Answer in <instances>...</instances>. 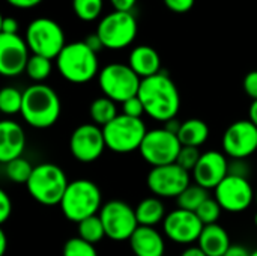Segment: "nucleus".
<instances>
[{"label": "nucleus", "mask_w": 257, "mask_h": 256, "mask_svg": "<svg viewBox=\"0 0 257 256\" xmlns=\"http://www.w3.org/2000/svg\"><path fill=\"white\" fill-rule=\"evenodd\" d=\"M69 186L65 170L54 163H41L33 167L26 187L32 199L45 207L60 205Z\"/></svg>", "instance_id": "obj_5"}, {"label": "nucleus", "mask_w": 257, "mask_h": 256, "mask_svg": "<svg viewBox=\"0 0 257 256\" xmlns=\"http://www.w3.org/2000/svg\"><path fill=\"white\" fill-rule=\"evenodd\" d=\"M30 48L18 33L0 35V72L5 77H17L27 68V62L32 54Z\"/></svg>", "instance_id": "obj_17"}, {"label": "nucleus", "mask_w": 257, "mask_h": 256, "mask_svg": "<svg viewBox=\"0 0 257 256\" xmlns=\"http://www.w3.org/2000/svg\"><path fill=\"white\" fill-rule=\"evenodd\" d=\"M102 0H72L75 15L83 21H93L102 11Z\"/></svg>", "instance_id": "obj_31"}, {"label": "nucleus", "mask_w": 257, "mask_h": 256, "mask_svg": "<svg viewBox=\"0 0 257 256\" xmlns=\"http://www.w3.org/2000/svg\"><path fill=\"white\" fill-rule=\"evenodd\" d=\"M110 2L114 11H120V12H131V9L137 3V0H110Z\"/></svg>", "instance_id": "obj_40"}, {"label": "nucleus", "mask_w": 257, "mask_h": 256, "mask_svg": "<svg viewBox=\"0 0 257 256\" xmlns=\"http://www.w3.org/2000/svg\"><path fill=\"white\" fill-rule=\"evenodd\" d=\"M254 202H256V205H257V190H256V196H254Z\"/></svg>", "instance_id": "obj_50"}, {"label": "nucleus", "mask_w": 257, "mask_h": 256, "mask_svg": "<svg viewBox=\"0 0 257 256\" xmlns=\"http://www.w3.org/2000/svg\"><path fill=\"white\" fill-rule=\"evenodd\" d=\"M51 71H53L51 59L44 57V56H38V54L30 56V59L27 62V68H26V74L35 83H42L44 80H47L50 77Z\"/></svg>", "instance_id": "obj_29"}, {"label": "nucleus", "mask_w": 257, "mask_h": 256, "mask_svg": "<svg viewBox=\"0 0 257 256\" xmlns=\"http://www.w3.org/2000/svg\"><path fill=\"white\" fill-rule=\"evenodd\" d=\"M181 125H182V122L176 121V118H175V119H170L169 122H166V124H164V128L169 130L170 133H173V134L178 136V133H179V130H181Z\"/></svg>", "instance_id": "obj_44"}, {"label": "nucleus", "mask_w": 257, "mask_h": 256, "mask_svg": "<svg viewBox=\"0 0 257 256\" xmlns=\"http://www.w3.org/2000/svg\"><path fill=\"white\" fill-rule=\"evenodd\" d=\"M102 195L99 187L90 180H75L69 183L60 202L63 216L74 223L99 214L102 208Z\"/></svg>", "instance_id": "obj_3"}, {"label": "nucleus", "mask_w": 257, "mask_h": 256, "mask_svg": "<svg viewBox=\"0 0 257 256\" xmlns=\"http://www.w3.org/2000/svg\"><path fill=\"white\" fill-rule=\"evenodd\" d=\"M89 115H90V119H92V124L104 128L107 124H110L113 119H116L119 115H117V107H116V103L107 97H99V98H95L92 103H90V107H89Z\"/></svg>", "instance_id": "obj_25"}, {"label": "nucleus", "mask_w": 257, "mask_h": 256, "mask_svg": "<svg viewBox=\"0 0 257 256\" xmlns=\"http://www.w3.org/2000/svg\"><path fill=\"white\" fill-rule=\"evenodd\" d=\"M105 148L107 145L102 128L92 122L78 125L69 139V151L72 157L80 163L96 161Z\"/></svg>", "instance_id": "obj_15"}, {"label": "nucleus", "mask_w": 257, "mask_h": 256, "mask_svg": "<svg viewBox=\"0 0 257 256\" xmlns=\"http://www.w3.org/2000/svg\"><path fill=\"white\" fill-rule=\"evenodd\" d=\"M26 149V133L23 127L15 122L5 119L0 122V161L6 164L15 158L23 157Z\"/></svg>", "instance_id": "obj_19"}, {"label": "nucleus", "mask_w": 257, "mask_h": 256, "mask_svg": "<svg viewBox=\"0 0 257 256\" xmlns=\"http://www.w3.org/2000/svg\"><path fill=\"white\" fill-rule=\"evenodd\" d=\"M163 2L170 11H173L176 14H185L194 6L196 0H163Z\"/></svg>", "instance_id": "obj_36"}, {"label": "nucleus", "mask_w": 257, "mask_h": 256, "mask_svg": "<svg viewBox=\"0 0 257 256\" xmlns=\"http://www.w3.org/2000/svg\"><path fill=\"white\" fill-rule=\"evenodd\" d=\"M254 225L257 226V213H256V216H254Z\"/></svg>", "instance_id": "obj_49"}, {"label": "nucleus", "mask_w": 257, "mask_h": 256, "mask_svg": "<svg viewBox=\"0 0 257 256\" xmlns=\"http://www.w3.org/2000/svg\"><path fill=\"white\" fill-rule=\"evenodd\" d=\"M99 219L104 225L107 238L113 241H130L133 234L140 226L136 216V208L123 201H108L99 211Z\"/></svg>", "instance_id": "obj_10"}, {"label": "nucleus", "mask_w": 257, "mask_h": 256, "mask_svg": "<svg viewBox=\"0 0 257 256\" xmlns=\"http://www.w3.org/2000/svg\"><path fill=\"white\" fill-rule=\"evenodd\" d=\"M221 211H223V208L220 207V204H218L215 199L208 198V199L199 207V210L196 211V214H197V217L202 220V223H203L205 226H208V225H215V223H218V219H220V216H221Z\"/></svg>", "instance_id": "obj_32"}, {"label": "nucleus", "mask_w": 257, "mask_h": 256, "mask_svg": "<svg viewBox=\"0 0 257 256\" xmlns=\"http://www.w3.org/2000/svg\"><path fill=\"white\" fill-rule=\"evenodd\" d=\"M23 109V92L17 88L6 86L0 91V110L3 115L14 116L21 113Z\"/></svg>", "instance_id": "obj_30"}, {"label": "nucleus", "mask_w": 257, "mask_h": 256, "mask_svg": "<svg viewBox=\"0 0 257 256\" xmlns=\"http://www.w3.org/2000/svg\"><path fill=\"white\" fill-rule=\"evenodd\" d=\"M33 167L26 158L20 157L15 158L6 164H3V172L6 175V178L15 184H27V181L30 180V175L33 172Z\"/></svg>", "instance_id": "obj_28"}, {"label": "nucleus", "mask_w": 257, "mask_h": 256, "mask_svg": "<svg viewBox=\"0 0 257 256\" xmlns=\"http://www.w3.org/2000/svg\"><path fill=\"white\" fill-rule=\"evenodd\" d=\"M128 65L143 80L161 72V59L155 48L149 45H137L128 57Z\"/></svg>", "instance_id": "obj_21"}, {"label": "nucleus", "mask_w": 257, "mask_h": 256, "mask_svg": "<svg viewBox=\"0 0 257 256\" xmlns=\"http://www.w3.org/2000/svg\"><path fill=\"white\" fill-rule=\"evenodd\" d=\"M98 83L104 97L114 103H125L126 100L137 97L142 78L126 63H108L98 74Z\"/></svg>", "instance_id": "obj_7"}, {"label": "nucleus", "mask_w": 257, "mask_h": 256, "mask_svg": "<svg viewBox=\"0 0 257 256\" xmlns=\"http://www.w3.org/2000/svg\"><path fill=\"white\" fill-rule=\"evenodd\" d=\"M209 198L208 190L200 187L199 184H190L182 193L181 196L176 199L178 202V208L187 210V211H193L196 213L199 210V207Z\"/></svg>", "instance_id": "obj_26"}, {"label": "nucleus", "mask_w": 257, "mask_h": 256, "mask_svg": "<svg viewBox=\"0 0 257 256\" xmlns=\"http://www.w3.org/2000/svg\"><path fill=\"white\" fill-rule=\"evenodd\" d=\"M26 42L32 54L44 56L48 59H57L65 48V33L59 23L51 18H35L26 30Z\"/></svg>", "instance_id": "obj_8"}, {"label": "nucleus", "mask_w": 257, "mask_h": 256, "mask_svg": "<svg viewBox=\"0 0 257 256\" xmlns=\"http://www.w3.org/2000/svg\"><path fill=\"white\" fill-rule=\"evenodd\" d=\"M181 256H208L199 246H188Z\"/></svg>", "instance_id": "obj_45"}, {"label": "nucleus", "mask_w": 257, "mask_h": 256, "mask_svg": "<svg viewBox=\"0 0 257 256\" xmlns=\"http://www.w3.org/2000/svg\"><path fill=\"white\" fill-rule=\"evenodd\" d=\"M63 256H98V252L93 244L80 237H72L63 246Z\"/></svg>", "instance_id": "obj_33"}, {"label": "nucleus", "mask_w": 257, "mask_h": 256, "mask_svg": "<svg viewBox=\"0 0 257 256\" xmlns=\"http://www.w3.org/2000/svg\"><path fill=\"white\" fill-rule=\"evenodd\" d=\"M56 66L65 80L75 84L87 83L99 74L96 53L92 51L84 41L66 44L56 59Z\"/></svg>", "instance_id": "obj_4"}, {"label": "nucleus", "mask_w": 257, "mask_h": 256, "mask_svg": "<svg viewBox=\"0 0 257 256\" xmlns=\"http://www.w3.org/2000/svg\"><path fill=\"white\" fill-rule=\"evenodd\" d=\"M178 137H179L182 146L200 148L209 139V127L205 121L191 118V119H187L182 122Z\"/></svg>", "instance_id": "obj_24"}, {"label": "nucleus", "mask_w": 257, "mask_h": 256, "mask_svg": "<svg viewBox=\"0 0 257 256\" xmlns=\"http://www.w3.org/2000/svg\"><path fill=\"white\" fill-rule=\"evenodd\" d=\"M137 97L145 106V113L163 124L175 119L181 107L179 91L166 72L143 78Z\"/></svg>", "instance_id": "obj_1"}, {"label": "nucleus", "mask_w": 257, "mask_h": 256, "mask_svg": "<svg viewBox=\"0 0 257 256\" xmlns=\"http://www.w3.org/2000/svg\"><path fill=\"white\" fill-rule=\"evenodd\" d=\"M244 91L254 101L257 100V71H250L244 78Z\"/></svg>", "instance_id": "obj_37"}, {"label": "nucleus", "mask_w": 257, "mask_h": 256, "mask_svg": "<svg viewBox=\"0 0 257 256\" xmlns=\"http://www.w3.org/2000/svg\"><path fill=\"white\" fill-rule=\"evenodd\" d=\"M78 226V237L90 244H98L105 235V229L104 225L99 219V216H92L89 219H84L83 222L77 223Z\"/></svg>", "instance_id": "obj_27"}, {"label": "nucleus", "mask_w": 257, "mask_h": 256, "mask_svg": "<svg viewBox=\"0 0 257 256\" xmlns=\"http://www.w3.org/2000/svg\"><path fill=\"white\" fill-rule=\"evenodd\" d=\"M229 172L230 163L224 152L206 151L200 155V160L191 174L196 184L206 190H215Z\"/></svg>", "instance_id": "obj_18"}, {"label": "nucleus", "mask_w": 257, "mask_h": 256, "mask_svg": "<svg viewBox=\"0 0 257 256\" xmlns=\"http://www.w3.org/2000/svg\"><path fill=\"white\" fill-rule=\"evenodd\" d=\"M202 152L199 151V148H193V146H182L176 163L184 167L185 170H188L190 174L194 170V167L197 166L199 160H200Z\"/></svg>", "instance_id": "obj_34"}, {"label": "nucleus", "mask_w": 257, "mask_h": 256, "mask_svg": "<svg viewBox=\"0 0 257 256\" xmlns=\"http://www.w3.org/2000/svg\"><path fill=\"white\" fill-rule=\"evenodd\" d=\"M122 113L131 118H140L145 113V106L142 103V100L139 97H133L130 100H126L125 103H122Z\"/></svg>", "instance_id": "obj_35"}, {"label": "nucleus", "mask_w": 257, "mask_h": 256, "mask_svg": "<svg viewBox=\"0 0 257 256\" xmlns=\"http://www.w3.org/2000/svg\"><path fill=\"white\" fill-rule=\"evenodd\" d=\"M130 247L136 256H163L166 241L155 228L139 226L130 238Z\"/></svg>", "instance_id": "obj_20"}, {"label": "nucleus", "mask_w": 257, "mask_h": 256, "mask_svg": "<svg viewBox=\"0 0 257 256\" xmlns=\"http://www.w3.org/2000/svg\"><path fill=\"white\" fill-rule=\"evenodd\" d=\"M223 152L233 160H245L257 151V127L250 119L230 124L221 139Z\"/></svg>", "instance_id": "obj_14"}, {"label": "nucleus", "mask_w": 257, "mask_h": 256, "mask_svg": "<svg viewBox=\"0 0 257 256\" xmlns=\"http://www.w3.org/2000/svg\"><path fill=\"white\" fill-rule=\"evenodd\" d=\"M9 5L15 6V8H20V9H29V8H33L36 5H39L42 0H6Z\"/></svg>", "instance_id": "obj_43"}, {"label": "nucleus", "mask_w": 257, "mask_h": 256, "mask_svg": "<svg viewBox=\"0 0 257 256\" xmlns=\"http://www.w3.org/2000/svg\"><path fill=\"white\" fill-rule=\"evenodd\" d=\"M197 246L208 256H224L232 244L227 231L221 225L215 223L203 228Z\"/></svg>", "instance_id": "obj_22"}, {"label": "nucleus", "mask_w": 257, "mask_h": 256, "mask_svg": "<svg viewBox=\"0 0 257 256\" xmlns=\"http://www.w3.org/2000/svg\"><path fill=\"white\" fill-rule=\"evenodd\" d=\"M12 213V201L5 190H0V222H6Z\"/></svg>", "instance_id": "obj_38"}, {"label": "nucleus", "mask_w": 257, "mask_h": 256, "mask_svg": "<svg viewBox=\"0 0 257 256\" xmlns=\"http://www.w3.org/2000/svg\"><path fill=\"white\" fill-rule=\"evenodd\" d=\"M84 42H86V45H87L92 51H95V53H98V51H101V50L104 48V45H102L99 36L96 35V32L92 33V35H89V36L84 39Z\"/></svg>", "instance_id": "obj_41"}, {"label": "nucleus", "mask_w": 257, "mask_h": 256, "mask_svg": "<svg viewBox=\"0 0 257 256\" xmlns=\"http://www.w3.org/2000/svg\"><path fill=\"white\" fill-rule=\"evenodd\" d=\"M136 216L140 226L155 228L157 225L164 222L167 213L163 201L157 196H151L139 202V205L136 207Z\"/></svg>", "instance_id": "obj_23"}, {"label": "nucleus", "mask_w": 257, "mask_h": 256, "mask_svg": "<svg viewBox=\"0 0 257 256\" xmlns=\"http://www.w3.org/2000/svg\"><path fill=\"white\" fill-rule=\"evenodd\" d=\"M18 29H20L18 21L14 17H3V20H2V33L17 35Z\"/></svg>", "instance_id": "obj_39"}, {"label": "nucleus", "mask_w": 257, "mask_h": 256, "mask_svg": "<svg viewBox=\"0 0 257 256\" xmlns=\"http://www.w3.org/2000/svg\"><path fill=\"white\" fill-rule=\"evenodd\" d=\"M205 225L197 217L196 213L187 211L182 208H176L170 211L164 222H163V232L164 235L176 243L190 246L194 241H199V237L203 231Z\"/></svg>", "instance_id": "obj_16"}, {"label": "nucleus", "mask_w": 257, "mask_h": 256, "mask_svg": "<svg viewBox=\"0 0 257 256\" xmlns=\"http://www.w3.org/2000/svg\"><path fill=\"white\" fill-rule=\"evenodd\" d=\"M62 112L60 98L53 88L45 83H35L23 92L21 116L33 128L45 130L53 127Z\"/></svg>", "instance_id": "obj_2"}, {"label": "nucleus", "mask_w": 257, "mask_h": 256, "mask_svg": "<svg viewBox=\"0 0 257 256\" xmlns=\"http://www.w3.org/2000/svg\"><path fill=\"white\" fill-rule=\"evenodd\" d=\"M148 189L160 199H178L191 184V174L178 163L152 167L146 178Z\"/></svg>", "instance_id": "obj_12"}, {"label": "nucleus", "mask_w": 257, "mask_h": 256, "mask_svg": "<svg viewBox=\"0 0 257 256\" xmlns=\"http://www.w3.org/2000/svg\"><path fill=\"white\" fill-rule=\"evenodd\" d=\"M6 247H8V238H6L5 231L2 229V231H0V256H5V253H6Z\"/></svg>", "instance_id": "obj_47"}, {"label": "nucleus", "mask_w": 257, "mask_h": 256, "mask_svg": "<svg viewBox=\"0 0 257 256\" xmlns=\"http://www.w3.org/2000/svg\"><path fill=\"white\" fill-rule=\"evenodd\" d=\"M251 256H257V249H256V250H253V252H251Z\"/></svg>", "instance_id": "obj_48"}, {"label": "nucleus", "mask_w": 257, "mask_h": 256, "mask_svg": "<svg viewBox=\"0 0 257 256\" xmlns=\"http://www.w3.org/2000/svg\"><path fill=\"white\" fill-rule=\"evenodd\" d=\"M102 131L105 145L110 151L116 154H130L140 149L149 130L140 118H131L122 113L107 124Z\"/></svg>", "instance_id": "obj_6"}, {"label": "nucleus", "mask_w": 257, "mask_h": 256, "mask_svg": "<svg viewBox=\"0 0 257 256\" xmlns=\"http://www.w3.org/2000/svg\"><path fill=\"white\" fill-rule=\"evenodd\" d=\"M256 192L253 190L247 177L229 174L215 189V201L223 211L242 213L254 202Z\"/></svg>", "instance_id": "obj_13"}, {"label": "nucleus", "mask_w": 257, "mask_h": 256, "mask_svg": "<svg viewBox=\"0 0 257 256\" xmlns=\"http://www.w3.org/2000/svg\"><path fill=\"white\" fill-rule=\"evenodd\" d=\"M181 149L182 143L179 137L161 127L148 131L139 152L146 163L152 167H158L176 163Z\"/></svg>", "instance_id": "obj_9"}, {"label": "nucleus", "mask_w": 257, "mask_h": 256, "mask_svg": "<svg viewBox=\"0 0 257 256\" xmlns=\"http://www.w3.org/2000/svg\"><path fill=\"white\" fill-rule=\"evenodd\" d=\"M96 35L99 36L104 48L120 50L133 44L136 39L137 21L131 12L113 11L99 21Z\"/></svg>", "instance_id": "obj_11"}, {"label": "nucleus", "mask_w": 257, "mask_h": 256, "mask_svg": "<svg viewBox=\"0 0 257 256\" xmlns=\"http://www.w3.org/2000/svg\"><path fill=\"white\" fill-rule=\"evenodd\" d=\"M224 256H251V252L245 247V246H241V244H232L227 252L224 253Z\"/></svg>", "instance_id": "obj_42"}, {"label": "nucleus", "mask_w": 257, "mask_h": 256, "mask_svg": "<svg viewBox=\"0 0 257 256\" xmlns=\"http://www.w3.org/2000/svg\"><path fill=\"white\" fill-rule=\"evenodd\" d=\"M248 119L257 127V100H254V101L250 104V109H248Z\"/></svg>", "instance_id": "obj_46"}]
</instances>
